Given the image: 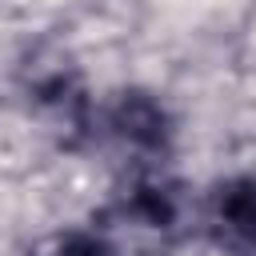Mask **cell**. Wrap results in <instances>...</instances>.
<instances>
[{
    "label": "cell",
    "instance_id": "1",
    "mask_svg": "<svg viewBox=\"0 0 256 256\" xmlns=\"http://www.w3.org/2000/svg\"><path fill=\"white\" fill-rule=\"evenodd\" d=\"M108 216L120 228H132V232H144V236H176L184 228L188 200H184V188L164 168L148 164V168L128 172V180L112 196Z\"/></svg>",
    "mask_w": 256,
    "mask_h": 256
},
{
    "label": "cell",
    "instance_id": "3",
    "mask_svg": "<svg viewBox=\"0 0 256 256\" xmlns=\"http://www.w3.org/2000/svg\"><path fill=\"white\" fill-rule=\"evenodd\" d=\"M208 236L232 256H256V172L220 180L204 204Z\"/></svg>",
    "mask_w": 256,
    "mask_h": 256
},
{
    "label": "cell",
    "instance_id": "4",
    "mask_svg": "<svg viewBox=\"0 0 256 256\" xmlns=\"http://www.w3.org/2000/svg\"><path fill=\"white\" fill-rule=\"evenodd\" d=\"M28 256H124L108 236H100V232H80V228H72V232H52V236H44Z\"/></svg>",
    "mask_w": 256,
    "mask_h": 256
},
{
    "label": "cell",
    "instance_id": "2",
    "mask_svg": "<svg viewBox=\"0 0 256 256\" xmlns=\"http://www.w3.org/2000/svg\"><path fill=\"white\" fill-rule=\"evenodd\" d=\"M96 128H104V136L132 156V168L164 164L172 148V116L152 92H120L96 116Z\"/></svg>",
    "mask_w": 256,
    "mask_h": 256
}]
</instances>
